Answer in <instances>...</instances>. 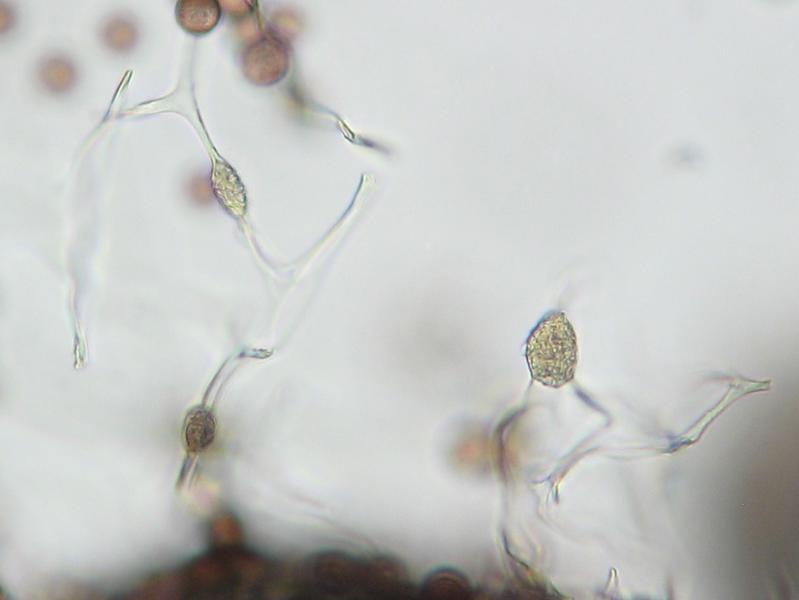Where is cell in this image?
<instances>
[{
	"label": "cell",
	"mask_w": 799,
	"mask_h": 600,
	"mask_svg": "<svg viewBox=\"0 0 799 600\" xmlns=\"http://www.w3.org/2000/svg\"><path fill=\"white\" fill-rule=\"evenodd\" d=\"M525 357L531 377L544 386L560 388L574 379L577 337L565 313L544 315L527 338Z\"/></svg>",
	"instance_id": "obj_1"
},
{
	"label": "cell",
	"mask_w": 799,
	"mask_h": 600,
	"mask_svg": "<svg viewBox=\"0 0 799 600\" xmlns=\"http://www.w3.org/2000/svg\"><path fill=\"white\" fill-rule=\"evenodd\" d=\"M216 437V419L205 407L191 409L182 426V438L186 449L199 454L209 448Z\"/></svg>",
	"instance_id": "obj_5"
},
{
	"label": "cell",
	"mask_w": 799,
	"mask_h": 600,
	"mask_svg": "<svg viewBox=\"0 0 799 600\" xmlns=\"http://www.w3.org/2000/svg\"><path fill=\"white\" fill-rule=\"evenodd\" d=\"M175 15L184 30L202 35L210 32L218 24L221 9L219 3L214 0H185L177 2Z\"/></svg>",
	"instance_id": "obj_4"
},
{
	"label": "cell",
	"mask_w": 799,
	"mask_h": 600,
	"mask_svg": "<svg viewBox=\"0 0 799 600\" xmlns=\"http://www.w3.org/2000/svg\"><path fill=\"white\" fill-rule=\"evenodd\" d=\"M242 63L243 72L251 82L256 85H272L286 75L289 52L281 39L267 34L246 48Z\"/></svg>",
	"instance_id": "obj_2"
},
{
	"label": "cell",
	"mask_w": 799,
	"mask_h": 600,
	"mask_svg": "<svg viewBox=\"0 0 799 600\" xmlns=\"http://www.w3.org/2000/svg\"><path fill=\"white\" fill-rule=\"evenodd\" d=\"M45 84L54 90H64L73 82V70L62 60H52L43 67Z\"/></svg>",
	"instance_id": "obj_6"
},
{
	"label": "cell",
	"mask_w": 799,
	"mask_h": 600,
	"mask_svg": "<svg viewBox=\"0 0 799 600\" xmlns=\"http://www.w3.org/2000/svg\"><path fill=\"white\" fill-rule=\"evenodd\" d=\"M212 186L216 198L231 215L238 217L246 209V195L235 171L224 161H216L212 170Z\"/></svg>",
	"instance_id": "obj_3"
}]
</instances>
